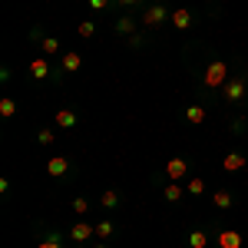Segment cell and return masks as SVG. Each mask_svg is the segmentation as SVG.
<instances>
[{
    "label": "cell",
    "instance_id": "52a82bcc",
    "mask_svg": "<svg viewBox=\"0 0 248 248\" xmlns=\"http://www.w3.org/2000/svg\"><path fill=\"white\" fill-rule=\"evenodd\" d=\"M90 235H96V229H93V225H86V222H77V225L70 229V238H73V242H86Z\"/></svg>",
    "mask_w": 248,
    "mask_h": 248
},
{
    "label": "cell",
    "instance_id": "d6986e66",
    "mask_svg": "<svg viewBox=\"0 0 248 248\" xmlns=\"http://www.w3.org/2000/svg\"><path fill=\"white\" fill-rule=\"evenodd\" d=\"M116 33H133V20L119 17V20H116Z\"/></svg>",
    "mask_w": 248,
    "mask_h": 248
},
{
    "label": "cell",
    "instance_id": "8992f818",
    "mask_svg": "<svg viewBox=\"0 0 248 248\" xmlns=\"http://www.w3.org/2000/svg\"><path fill=\"white\" fill-rule=\"evenodd\" d=\"M245 162H248V159H245V153H229L225 159H222V166H225L229 172H238V169H245Z\"/></svg>",
    "mask_w": 248,
    "mask_h": 248
},
{
    "label": "cell",
    "instance_id": "9a60e30c",
    "mask_svg": "<svg viewBox=\"0 0 248 248\" xmlns=\"http://www.w3.org/2000/svg\"><path fill=\"white\" fill-rule=\"evenodd\" d=\"M189 245L192 248H205V245H209V235H205V232H192V235H189Z\"/></svg>",
    "mask_w": 248,
    "mask_h": 248
},
{
    "label": "cell",
    "instance_id": "8fae6325",
    "mask_svg": "<svg viewBox=\"0 0 248 248\" xmlns=\"http://www.w3.org/2000/svg\"><path fill=\"white\" fill-rule=\"evenodd\" d=\"M79 66H83L79 53H63V70H66V73H77Z\"/></svg>",
    "mask_w": 248,
    "mask_h": 248
},
{
    "label": "cell",
    "instance_id": "30bf717a",
    "mask_svg": "<svg viewBox=\"0 0 248 248\" xmlns=\"http://www.w3.org/2000/svg\"><path fill=\"white\" fill-rule=\"evenodd\" d=\"M57 126L73 129V126H77V113H73V109H60V113H57Z\"/></svg>",
    "mask_w": 248,
    "mask_h": 248
},
{
    "label": "cell",
    "instance_id": "9c48e42d",
    "mask_svg": "<svg viewBox=\"0 0 248 248\" xmlns=\"http://www.w3.org/2000/svg\"><path fill=\"white\" fill-rule=\"evenodd\" d=\"M172 23H175L179 30H189V27H192V14L186 10V7H179V10L172 14Z\"/></svg>",
    "mask_w": 248,
    "mask_h": 248
},
{
    "label": "cell",
    "instance_id": "2e32d148",
    "mask_svg": "<svg viewBox=\"0 0 248 248\" xmlns=\"http://www.w3.org/2000/svg\"><path fill=\"white\" fill-rule=\"evenodd\" d=\"M166 199H169V202H179V199H182V186H179V182H169V186H166Z\"/></svg>",
    "mask_w": 248,
    "mask_h": 248
},
{
    "label": "cell",
    "instance_id": "f1b7e54d",
    "mask_svg": "<svg viewBox=\"0 0 248 248\" xmlns=\"http://www.w3.org/2000/svg\"><path fill=\"white\" fill-rule=\"evenodd\" d=\"M96 248H103V245H96Z\"/></svg>",
    "mask_w": 248,
    "mask_h": 248
},
{
    "label": "cell",
    "instance_id": "6da1fadb",
    "mask_svg": "<svg viewBox=\"0 0 248 248\" xmlns=\"http://www.w3.org/2000/svg\"><path fill=\"white\" fill-rule=\"evenodd\" d=\"M225 79H229V63H225V60H212L209 70H205V86L215 90V86H222Z\"/></svg>",
    "mask_w": 248,
    "mask_h": 248
},
{
    "label": "cell",
    "instance_id": "7a4b0ae2",
    "mask_svg": "<svg viewBox=\"0 0 248 248\" xmlns=\"http://www.w3.org/2000/svg\"><path fill=\"white\" fill-rule=\"evenodd\" d=\"M225 99H229V103H242V99H245V79L242 77H232L229 83H225Z\"/></svg>",
    "mask_w": 248,
    "mask_h": 248
},
{
    "label": "cell",
    "instance_id": "d4e9b609",
    "mask_svg": "<svg viewBox=\"0 0 248 248\" xmlns=\"http://www.w3.org/2000/svg\"><path fill=\"white\" fill-rule=\"evenodd\" d=\"M86 209H90V202H86V199H73V212H77V215H83Z\"/></svg>",
    "mask_w": 248,
    "mask_h": 248
},
{
    "label": "cell",
    "instance_id": "3957f363",
    "mask_svg": "<svg viewBox=\"0 0 248 248\" xmlns=\"http://www.w3.org/2000/svg\"><path fill=\"white\" fill-rule=\"evenodd\" d=\"M46 172H50L53 179H63V175L70 172V159H63V155H53V159H46Z\"/></svg>",
    "mask_w": 248,
    "mask_h": 248
},
{
    "label": "cell",
    "instance_id": "cb8c5ba5",
    "mask_svg": "<svg viewBox=\"0 0 248 248\" xmlns=\"http://www.w3.org/2000/svg\"><path fill=\"white\" fill-rule=\"evenodd\" d=\"M93 23H90V20H83V23H79V37H93Z\"/></svg>",
    "mask_w": 248,
    "mask_h": 248
},
{
    "label": "cell",
    "instance_id": "7c38bea8",
    "mask_svg": "<svg viewBox=\"0 0 248 248\" xmlns=\"http://www.w3.org/2000/svg\"><path fill=\"white\" fill-rule=\"evenodd\" d=\"M46 73H50L46 60H33V63H30V77L33 79H46Z\"/></svg>",
    "mask_w": 248,
    "mask_h": 248
},
{
    "label": "cell",
    "instance_id": "83f0119b",
    "mask_svg": "<svg viewBox=\"0 0 248 248\" xmlns=\"http://www.w3.org/2000/svg\"><path fill=\"white\" fill-rule=\"evenodd\" d=\"M119 3H123V7H129V3H136V0H119Z\"/></svg>",
    "mask_w": 248,
    "mask_h": 248
},
{
    "label": "cell",
    "instance_id": "4316f807",
    "mask_svg": "<svg viewBox=\"0 0 248 248\" xmlns=\"http://www.w3.org/2000/svg\"><path fill=\"white\" fill-rule=\"evenodd\" d=\"M90 7L93 10H103V7H109V0H90Z\"/></svg>",
    "mask_w": 248,
    "mask_h": 248
},
{
    "label": "cell",
    "instance_id": "44dd1931",
    "mask_svg": "<svg viewBox=\"0 0 248 248\" xmlns=\"http://www.w3.org/2000/svg\"><path fill=\"white\" fill-rule=\"evenodd\" d=\"M40 46H43V53H60V43H57L53 37H46L43 43H40Z\"/></svg>",
    "mask_w": 248,
    "mask_h": 248
},
{
    "label": "cell",
    "instance_id": "ac0fdd59",
    "mask_svg": "<svg viewBox=\"0 0 248 248\" xmlns=\"http://www.w3.org/2000/svg\"><path fill=\"white\" fill-rule=\"evenodd\" d=\"M60 242H63V238H60V232H50V235H46V242H40L37 248H63Z\"/></svg>",
    "mask_w": 248,
    "mask_h": 248
},
{
    "label": "cell",
    "instance_id": "277c9868",
    "mask_svg": "<svg viewBox=\"0 0 248 248\" xmlns=\"http://www.w3.org/2000/svg\"><path fill=\"white\" fill-rule=\"evenodd\" d=\"M186 172H189V166H186V159H169V162H166V175H169L172 182L186 179Z\"/></svg>",
    "mask_w": 248,
    "mask_h": 248
},
{
    "label": "cell",
    "instance_id": "e0dca14e",
    "mask_svg": "<svg viewBox=\"0 0 248 248\" xmlns=\"http://www.w3.org/2000/svg\"><path fill=\"white\" fill-rule=\"evenodd\" d=\"M212 202H215L218 209H232V195H229V192H215V195H212Z\"/></svg>",
    "mask_w": 248,
    "mask_h": 248
},
{
    "label": "cell",
    "instance_id": "7402d4cb",
    "mask_svg": "<svg viewBox=\"0 0 248 248\" xmlns=\"http://www.w3.org/2000/svg\"><path fill=\"white\" fill-rule=\"evenodd\" d=\"M96 235H99V238H109V235H113V222H99V225H96Z\"/></svg>",
    "mask_w": 248,
    "mask_h": 248
},
{
    "label": "cell",
    "instance_id": "484cf974",
    "mask_svg": "<svg viewBox=\"0 0 248 248\" xmlns=\"http://www.w3.org/2000/svg\"><path fill=\"white\" fill-rule=\"evenodd\" d=\"M37 139L43 142V146H50V142H53V129H43V133H40Z\"/></svg>",
    "mask_w": 248,
    "mask_h": 248
},
{
    "label": "cell",
    "instance_id": "ba28073f",
    "mask_svg": "<svg viewBox=\"0 0 248 248\" xmlns=\"http://www.w3.org/2000/svg\"><path fill=\"white\" fill-rule=\"evenodd\" d=\"M146 23H149V27H159V23H162V20H166V7H159V3H153V7H149V10H146Z\"/></svg>",
    "mask_w": 248,
    "mask_h": 248
},
{
    "label": "cell",
    "instance_id": "603a6c76",
    "mask_svg": "<svg viewBox=\"0 0 248 248\" xmlns=\"http://www.w3.org/2000/svg\"><path fill=\"white\" fill-rule=\"evenodd\" d=\"M189 192L192 195H202V192H205V182H202V179H189Z\"/></svg>",
    "mask_w": 248,
    "mask_h": 248
},
{
    "label": "cell",
    "instance_id": "5b68a950",
    "mask_svg": "<svg viewBox=\"0 0 248 248\" xmlns=\"http://www.w3.org/2000/svg\"><path fill=\"white\" fill-rule=\"evenodd\" d=\"M218 245L222 248H242V232H232V229L218 232Z\"/></svg>",
    "mask_w": 248,
    "mask_h": 248
},
{
    "label": "cell",
    "instance_id": "5bb4252c",
    "mask_svg": "<svg viewBox=\"0 0 248 248\" xmlns=\"http://www.w3.org/2000/svg\"><path fill=\"white\" fill-rule=\"evenodd\" d=\"M0 116H3V119L17 116V99H0Z\"/></svg>",
    "mask_w": 248,
    "mask_h": 248
},
{
    "label": "cell",
    "instance_id": "ffe728a7",
    "mask_svg": "<svg viewBox=\"0 0 248 248\" xmlns=\"http://www.w3.org/2000/svg\"><path fill=\"white\" fill-rule=\"evenodd\" d=\"M119 205V195L116 192H103V209H116Z\"/></svg>",
    "mask_w": 248,
    "mask_h": 248
},
{
    "label": "cell",
    "instance_id": "4fadbf2b",
    "mask_svg": "<svg viewBox=\"0 0 248 248\" xmlns=\"http://www.w3.org/2000/svg\"><path fill=\"white\" fill-rule=\"evenodd\" d=\"M186 119H189L192 126L205 123V106H189V109H186Z\"/></svg>",
    "mask_w": 248,
    "mask_h": 248
}]
</instances>
